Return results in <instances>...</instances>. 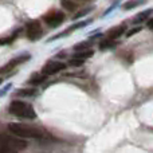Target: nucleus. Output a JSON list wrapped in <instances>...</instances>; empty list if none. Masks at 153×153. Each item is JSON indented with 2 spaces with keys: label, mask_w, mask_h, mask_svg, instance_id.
<instances>
[{
  "label": "nucleus",
  "mask_w": 153,
  "mask_h": 153,
  "mask_svg": "<svg viewBox=\"0 0 153 153\" xmlns=\"http://www.w3.org/2000/svg\"><path fill=\"white\" fill-rule=\"evenodd\" d=\"M28 58H30V55H23V56H19V58H15V59H12V61H10L7 65H4L3 67H0V74H4V73H7V71H11L16 65L22 63V62H24Z\"/></svg>",
  "instance_id": "7"
},
{
  "label": "nucleus",
  "mask_w": 153,
  "mask_h": 153,
  "mask_svg": "<svg viewBox=\"0 0 153 153\" xmlns=\"http://www.w3.org/2000/svg\"><path fill=\"white\" fill-rule=\"evenodd\" d=\"M90 11H91V8H86V10L81 11V12H78V13H76V15L74 16V19H78V18H81V16H85L86 13H89Z\"/></svg>",
  "instance_id": "20"
},
{
  "label": "nucleus",
  "mask_w": 153,
  "mask_h": 153,
  "mask_svg": "<svg viewBox=\"0 0 153 153\" xmlns=\"http://www.w3.org/2000/svg\"><path fill=\"white\" fill-rule=\"evenodd\" d=\"M114 46V42H113V39H106V40H103V42H101V45H100V48L101 50H106V48H110V47H113Z\"/></svg>",
  "instance_id": "15"
},
{
  "label": "nucleus",
  "mask_w": 153,
  "mask_h": 153,
  "mask_svg": "<svg viewBox=\"0 0 153 153\" xmlns=\"http://www.w3.org/2000/svg\"><path fill=\"white\" fill-rule=\"evenodd\" d=\"M152 12H153V8H149V10L140 12V13H138V15L134 18V23H141V22L146 20V18H149V15H151Z\"/></svg>",
  "instance_id": "10"
},
{
  "label": "nucleus",
  "mask_w": 153,
  "mask_h": 153,
  "mask_svg": "<svg viewBox=\"0 0 153 153\" xmlns=\"http://www.w3.org/2000/svg\"><path fill=\"white\" fill-rule=\"evenodd\" d=\"M1 82H3V79H1V78H0V85H1Z\"/></svg>",
  "instance_id": "23"
},
{
  "label": "nucleus",
  "mask_w": 153,
  "mask_h": 153,
  "mask_svg": "<svg viewBox=\"0 0 153 153\" xmlns=\"http://www.w3.org/2000/svg\"><path fill=\"white\" fill-rule=\"evenodd\" d=\"M43 19H45V22L50 27H58L63 23L65 13L61 12V11H55V12H51V13H48V15H46Z\"/></svg>",
  "instance_id": "6"
},
{
  "label": "nucleus",
  "mask_w": 153,
  "mask_h": 153,
  "mask_svg": "<svg viewBox=\"0 0 153 153\" xmlns=\"http://www.w3.org/2000/svg\"><path fill=\"white\" fill-rule=\"evenodd\" d=\"M93 50L90 48H85V50H78L76 53L74 54V58H81V59H87L90 56H93Z\"/></svg>",
  "instance_id": "9"
},
{
  "label": "nucleus",
  "mask_w": 153,
  "mask_h": 153,
  "mask_svg": "<svg viewBox=\"0 0 153 153\" xmlns=\"http://www.w3.org/2000/svg\"><path fill=\"white\" fill-rule=\"evenodd\" d=\"M83 63H85V59L74 58V56H73V58L69 61V65H70V66H74V67H79V66H82Z\"/></svg>",
  "instance_id": "16"
},
{
  "label": "nucleus",
  "mask_w": 153,
  "mask_h": 153,
  "mask_svg": "<svg viewBox=\"0 0 153 153\" xmlns=\"http://www.w3.org/2000/svg\"><path fill=\"white\" fill-rule=\"evenodd\" d=\"M141 31V27H136V28H132L130 31H128V34H126V36L128 38H130V36H133V35H136V34H138V32Z\"/></svg>",
  "instance_id": "19"
},
{
  "label": "nucleus",
  "mask_w": 153,
  "mask_h": 153,
  "mask_svg": "<svg viewBox=\"0 0 153 153\" xmlns=\"http://www.w3.org/2000/svg\"><path fill=\"white\" fill-rule=\"evenodd\" d=\"M143 1L144 0H129V1H126L124 5H122V8L124 10H132V8H134V7H137V5H140V4H143Z\"/></svg>",
  "instance_id": "12"
},
{
  "label": "nucleus",
  "mask_w": 153,
  "mask_h": 153,
  "mask_svg": "<svg viewBox=\"0 0 153 153\" xmlns=\"http://www.w3.org/2000/svg\"><path fill=\"white\" fill-rule=\"evenodd\" d=\"M8 111H10L12 116L24 117V118H30V120H34L35 117H36V113H35L34 108H32L31 105L23 102V101H18V100H13L12 102L10 103Z\"/></svg>",
  "instance_id": "2"
},
{
  "label": "nucleus",
  "mask_w": 153,
  "mask_h": 153,
  "mask_svg": "<svg viewBox=\"0 0 153 153\" xmlns=\"http://www.w3.org/2000/svg\"><path fill=\"white\" fill-rule=\"evenodd\" d=\"M66 69V65L61 61H50L42 67V73L45 75H54L59 71H63Z\"/></svg>",
  "instance_id": "4"
},
{
  "label": "nucleus",
  "mask_w": 153,
  "mask_h": 153,
  "mask_svg": "<svg viewBox=\"0 0 153 153\" xmlns=\"http://www.w3.org/2000/svg\"><path fill=\"white\" fill-rule=\"evenodd\" d=\"M0 153H19L18 151H15V149L10 148V146H5V145H1L0 144Z\"/></svg>",
  "instance_id": "17"
},
{
  "label": "nucleus",
  "mask_w": 153,
  "mask_h": 153,
  "mask_svg": "<svg viewBox=\"0 0 153 153\" xmlns=\"http://www.w3.org/2000/svg\"><path fill=\"white\" fill-rule=\"evenodd\" d=\"M46 76H47V75H45L43 73H42V74H39V73H38V74H34L31 78H30V83H31V85H40V83H43V82H45Z\"/></svg>",
  "instance_id": "11"
},
{
  "label": "nucleus",
  "mask_w": 153,
  "mask_h": 153,
  "mask_svg": "<svg viewBox=\"0 0 153 153\" xmlns=\"http://www.w3.org/2000/svg\"><path fill=\"white\" fill-rule=\"evenodd\" d=\"M146 26H148V28L153 30V18H151L148 22H146Z\"/></svg>",
  "instance_id": "22"
},
{
  "label": "nucleus",
  "mask_w": 153,
  "mask_h": 153,
  "mask_svg": "<svg viewBox=\"0 0 153 153\" xmlns=\"http://www.w3.org/2000/svg\"><path fill=\"white\" fill-rule=\"evenodd\" d=\"M61 1H62V5H63L66 10H69V11H74L76 8V4L75 3H73L71 0H61Z\"/></svg>",
  "instance_id": "14"
},
{
  "label": "nucleus",
  "mask_w": 153,
  "mask_h": 153,
  "mask_svg": "<svg viewBox=\"0 0 153 153\" xmlns=\"http://www.w3.org/2000/svg\"><path fill=\"white\" fill-rule=\"evenodd\" d=\"M124 32H125V26L114 27V28H111L110 31L108 32V38H110V39H117V38H120Z\"/></svg>",
  "instance_id": "8"
},
{
  "label": "nucleus",
  "mask_w": 153,
  "mask_h": 153,
  "mask_svg": "<svg viewBox=\"0 0 153 153\" xmlns=\"http://www.w3.org/2000/svg\"><path fill=\"white\" fill-rule=\"evenodd\" d=\"M42 35V27L38 20H31L27 24V38L30 40H36Z\"/></svg>",
  "instance_id": "5"
},
{
  "label": "nucleus",
  "mask_w": 153,
  "mask_h": 153,
  "mask_svg": "<svg viewBox=\"0 0 153 153\" xmlns=\"http://www.w3.org/2000/svg\"><path fill=\"white\" fill-rule=\"evenodd\" d=\"M85 48H89V42H83V43H78L74 46V50H85Z\"/></svg>",
  "instance_id": "18"
},
{
  "label": "nucleus",
  "mask_w": 153,
  "mask_h": 153,
  "mask_svg": "<svg viewBox=\"0 0 153 153\" xmlns=\"http://www.w3.org/2000/svg\"><path fill=\"white\" fill-rule=\"evenodd\" d=\"M10 89H11V83H8L7 86H5V87H3V89L0 90V97H3V95H4L5 93H7V91H8V90H10Z\"/></svg>",
  "instance_id": "21"
},
{
  "label": "nucleus",
  "mask_w": 153,
  "mask_h": 153,
  "mask_svg": "<svg viewBox=\"0 0 153 153\" xmlns=\"http://www.w3.org/2000/svg\"><path fill=\"white\" fill-rule=\"evenodd\" d=\"M8 130L13 136H18L20 138H42L43 134H45L43 130H40L39 128L27 126V125L18 124V122H10L8 124Z\"/></svg>",
  "instance_id": "1"
},
{
  "label": "nucleus",
  "mask_w": 153,
  "mask_h": 153,
  "mask_svg": "<svg viewBox=\"0 0 153 153\" xmlns=\"http://www.w3.org/2000/svg\"><path fill=\"white\" fill-rule=\"evenodd\" d=\"M0 144L5 146H10V148L15 149V151H24L27 148V141L22 140L18 136H7L4 133H0Z\"/></svg>",
  "instance_id": "3"
},
{
  "label": "nucleus",
  "mask_w": 153,
  "mask_h": 153,
  "mask_svg": "<svg viewBox=\"0 0 153 153\" xmlns=\"http://www.w3.org/2000/svg\"><path fill=\"white\" fill-rule=\"evenodd\" d=\"M16 93H18V95H22V97H32L36 93V90L35 89H19Z\"/></svg>",
  "instance_id": "13"
}]
</instances>
